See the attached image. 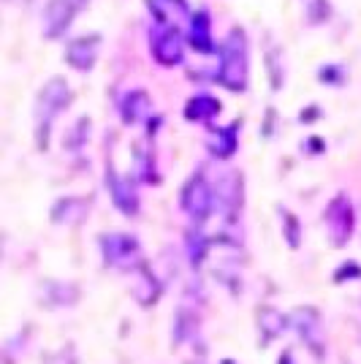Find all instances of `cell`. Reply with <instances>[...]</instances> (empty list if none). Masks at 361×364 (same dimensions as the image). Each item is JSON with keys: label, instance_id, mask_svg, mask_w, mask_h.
I'll return each mask as SVG.
<instances>
[{"label": "cell", "instance_id": "cell-1", "mask_svg": "<svg viewBox=\"0 0 361 364\" xmlns=\"http://www.w3.org/2000/svg\"><path fill=\"white\" fill-rule=\"evenodd\" d=\"M220 79L231 90L244 87V46H242L239 33L228 36L226 46H223V68H220Z\"/></svg>", "mask_w": 361, "mask_h": 364}, {"label": "cell", "instance_id": "cell-10", "mask_svg": "<svg viewBox=\"0 0 361 364\" xmlns=\"http://www.w3.org/2000/svg\"><path fill=\"white\" fill-rule=\"evenodd\" d=\"M95 41H87V38H82V41H76L71 49H68V60L74 63L76 68H87L95 58Z\"/></svg>", "mask_w": 361, "mask_h": 364}, {"label": "cell", "instance_id": "cell-5", "mask_svg": "<svg viewBox=\"0 0 361 364\" xmlns=\"http://www.w3.org/2000/svg\"><path fill=\"white\" fill-rule=\"evenodd\" d=\"M65 98H68V87H65V82H60V79H52V82L44 87V92H41L44 120H49V114H52V112H58V109L65 104Z\"/></svg>", "mask_w": 361, "mask_h": 364}, {"label": "cell", "instance_id": "cell-4", "mask_svg": "<svg viewBox=\"0 0 361 364\" xmlns=\"http://www.w3.org/2000/svg\"><path fill=\"white\" fill-rule=\"evenodd\" d=\"M155 55L163 63H177L182 58V41L177 28H163L155 38Z\"/></svg>", "mask_w": 361, "mask_h": 364}, {"label": "cell", "instance_id": "cell-3", "mask_svg": "<svg viewBox=\"0 0 361 364\" xmlns=\"http://www.w3.org/2000/svg\"><path fill=\"white\" fill-rule=\"evenodd\" d=\"M185 210L196 220H204L207 213L212 210V188L201 177H196L185 188Z\"/></svg>", "mask_w": 361, "mask_h": 364}, {"label": "cell", "instance_id": "cell-2", "mask_svg": "<svg viewBox=\"0 0 361 364\" xmlns=\"http://www.w3.org/2000/svg\"><path fill=\"white\" fill-rule=\"evenodd\" d=\"M104 256L112 267L125 269L139 258V242L128 234H109L104 237Z\"/></svg>", "mask_w": 361, "mask_h": 364}, {"label": "cell", "instance_id": "cell-7", "mask_svg": "<svg viewBox=\"0 0 361 364\" xmlns=\"http://www.w3.org/2000/svg\"><path fill=\"white\" fill-rule=\"evenodd\" d=\"M112 193H114V201L120 204L122 213H136V193L131 188L128 180H114L112 182Z\"/></svg>", "mask_w": 361, "mask_h": 364}, {"label": "cell", "instance_id": "cell-11", "mask_svg": "<svg viewBox=\"0 0 361 364\" xmlns=\"http://www.w3.org/2000/svg\"><path fill=\"white\" fill-rule=\"evenodd\" d=\"M144 112H147V95H144V92H134V95L125 101V107H122V114H125L128 122L141 120Z\"/></svg>", "mask_w": 361, "mask_h": 364}, {"label": "cell", "instance_id": "cell-13", "mask_svg": "<svg viewBox=\"0 0 361 364\" xmlns=\"http://www.w3.org/2000/svg\"><path fill=\"white\" fill-rule=\"evenodd\" d=\"M46 364H74V359L71 356H65V353H60V356H55V359H49Z\"/></svg>", "mask_w": 361, "mask_h": 364}, {"label": "cell", "instance_id": "cell-9", "mask_svg": "<svg viewBox=\"0 0 361 364\" xmlns=\"http://www.w3.org/2000/svg\"><path fill=\"white\" fill-rule=\"evenodd\" d=\"M293 326L299 329V334L304 340L316 343V334H318V316L313 310H296L293 313Z\"/></svg>", "mask_w": 361, "mask_h": 364}, {"label": "cell", "instance_id": "cell-14", "mask_svg": "<svg viewBox=\"0 0 361 364\" xmlns=\"http://www.w3.org/2000/svg\"><path fill=\"white\" fill-rule=\"evenodd\" d=\"M223 364H234V362H223Z\"/></svg>", "mask_w": 361, "mask_h": 364}, {"label": "cell", "instance_id": "cell-8", "mask_svg": "<svg viewBox=\"0 0 361 364\" xmlns=\"http://www.w3.org/2000/svg\"><path fill=\"white\" fill-rule=\"evenodd\" d=\"M258 323H261V332L266 334V340L271 337H277V334L283 332V326H286V318H283V313H277V310H261L258 313Z\"/></svg>", "mask_w": 361, "mask_h": 364}, {"label": "cell", "instance_id": "cell-6", "mask_svg": "<svg viewBox=\"0 0 361 364\" xmlns=\"http://www.w3.org/2000/svg\"><path fill=\"white\" fill-rule=\"evenodd\" d=\"M220 112V104L210 98V95H196L190 104H188V117L190 120H207V117H215Z\"/></svg>", "mask_w": 361, "mask_h": 364}, {"label": "cell", "instance_id": "cell-12", "mask_svg": "<svg viewBox=\"0 0 361 364\" xmlns=\"http://www.w3.org/2000/svg\"><path fill=\"white\" fill-rule=\"evenodd\" d=\"M193 44L198 49H210V19H207V14H198L193 19Z\"/></svg>", "mask_w": 361, "mask_h": 364}]
</instances>
